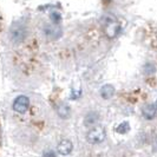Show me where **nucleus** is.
Returning <instances> with one entry per match:
<instances>
[{"label":"nucleus","instance_id":"12","mask_svg":"<svg viewBox=\"0 0 157 157\" xmlns=\"http://www.w3.org/2000/svg\"><path fill=\"white\" fill-rule=\"evenodd\" d=\"M155 106H156V109H157V101H156V104H155Z\"/></svg>","mask_w":157,"mask_h":157},{"label":"nucleus","instance_id":"5","mask_svg":"<svg viewBox=\"0 0 157 157\" xmlns=\"http://www.w3.org/2000/svg\"><path fill=\"white\" fill-rule=\"evenodd\" d=\"M156 112H157V109L154 104L145 105L143 108V110H142L143 116H144V118H147V119H154V118L156 117Z\"/></svg>","mask_w":157,"mask_h":157},{"label":"nucleus","instance_id":"1","mask_svg":"<svg viewBox=\"0 0 157 157\" xmlns=\"http://www.w3.org/2000/svg\"><path fill=\"white\" fill-rule=\"evenodd\" d=\"M105 136H106V132L103 126H94L87 132L86 140L92 144H98L105 140Z\"/></svg>","mask_w":157,"mask_h":157},{"label":"nucleus","instance_id":"4","mask_svg":"<svg viewBox=\"0 0 157 157\" xmlns=\"http://www.w3.org/2000/svg\"><path fill=\"white\" fill-rule=\"evenodd\" d=\"M72 148H73L72 142L69 141V140H63V141L58 144V152L60 155H63V156H67V155L71 154Z\"/></svg>","mask_w":157,"mask_h":157},{"label":"nucleus","instance_id":"2","mask_svg":"<svg viewBox=\"0 0 157 157\" xmlns=\"http://www.w3.org/2000/svg\"><path fill=\"white\" fill-rule=\"evenodd\" d=\"M27 36V31L26 29L21 26V25H14L11 31H10V37H11V40L14 43V44H19L25 40Z\"/></svg>","mask_w":157,"mask_h":157},{"label":"nucleus","instance_id":"7","mask_svg":"<svg viewBox=\"0 0 157 157\" xmlns=\"http://www.w3.org/2000/svg\"><path fill=\"white\" fill-rule=\"evenodd\" d=\"M115 94V87L112 85H104L101 89V96H102L104 99H109L111 98Z\"/></svg>","mask_w":157,"mask_h":157},{"label":"nucleus","instance_id":"13","mask_svg":"<svg viewBox=\"0 0 157 157\" xmlns=\"http://www.w3.org/2000/svg\"><path fill=\"white\" fill-rule=\"evenodd\" d=\"M0 142H1V136H0Z\"/></svg>","mask_w":157,"mask_h":157},{"label":"nucleus","instance_id":"11","mask_svg":"<svg viewBox=\"0 0 157 157\" xmlns=\"http://www.w3.org/2000/svg\"><path fill=\"white\" fill-rule=\"evenodd\" d=\"M44 157H56V155L53 151H48V152H45Z\"/></svg>","mask_w":157,"mask_h":157},{"label":"nucleus","instance_id":"3","mask_svg":"<svg viewBox=\"0 0 157 157\" xmlns=\"http://www.w3.org/2000/svg\"><path fill=\"white\" fill-rule=\"evenodd\" d=\"M30 106V99L26 96H19L13 102V109L19 113H25Z\"/></svg>","mask_w":157,"mask_h":157},{"label":"nucleus","instance_id":"10","mask_svg":"<svg viewBox=\"0 0 157 157\" xmlns=\"http://www.w3.org/2000/svg\"><path fill=\"white\" fill-rule=\"evenodd\" d=\"M116 131H117L118 134H122V135L126 134V132L129 131V123H128V122H123L122 124H119V125L116 128Z\"/></svg>","mask_w":157,"mask_h":157},{"label":"nucleus","instance_id":"6","mask_svg":"<svg viewBox=\"0 0 157 157\" xmlns=\"http://www.w3.org/2000/svg\"><path fill=\"white\" fill-rule=\"evenodd\" d=\"M98 119H99V116L97 112H89L84 118V124L86 126L94 125L98 122Z\"/></svg>","mask_w":157,"mask_h":157},{"label":"nucleus","instance_id":"9","mask_svg":"<svg viewBox=\"0 0 157 157\" xmlns=\"http://www.w3.org/2000/svg\"><path fill=\"white\" fill-rule=\"evenodd\" d=\"M45 34H46L48 38H57V37H59V34H60V31L58 30V29H56V27H51V26H47L46 29H45Z\"/></svg>","mask_w":157,"mask_h":157},{"label":"nucleus","instance_id":"8","mask_svg":"<svg viewBox=\"0 0 157 157\" xmlns=\"http://www.w3.org/2000/svg\"><path fill=\"white\" fill-rule=\"evenodd\" d=\"M57 112H58V115L62 118H67L69 115H70V108L66 104H60L57 108Z\"/></svg>","mask_w":157,"mask_h":157}]
</instances>
